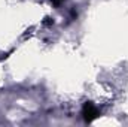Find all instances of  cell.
<instances>
[{
	"label": "cell",
	"instance_id": "2",
	"mask_svg": "<svg viewBox=\"0 0 128 127\" xmlns=\"http://www.w3.org/2000/svg\"><path fill=\"white\" fill-rule=\"evenodd\" d=\"M51 2H52V3H54L55 6H60V3H61L63 0H51Z\"/></svg>",
	"mask_w": 128,
	"mask_h": 127
},
{
	"label": "cell",
	"instance_id": "1",
	"mask_svg": "<svg viewBox=\"0 0 128 127\" xmlns=\"http://www.w3.org/2000/svg\"><path fill=\"white\" fill-rule=\"evenodd\" d=\"M82 115H84V118H85L86 123H91V121H94L97 117L100 115V111H98V108L94 103L86 102L84 105V108H82Z\"/></svg>",
	"mask_w": 128,
	"mask_h": 127
}]
</instances>
